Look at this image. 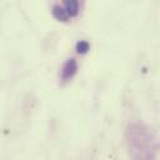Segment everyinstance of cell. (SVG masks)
Segmentation results:
<instances>
[{"label":"cell","instance_id":"obj_1","mask_svg":"<svg viewBox=\"0 0 160 160\" xmlns=\"http://www.w3.org/2000/svg\"><path fill=\"white\" fill-rule=\"evenodd\" d=\"M126 140L129 154L132 160H154L156 152V145L152 132L140 124H129L126 129Z\"/></svg>","mask_w":160,"mask_h":160},{"label":"cell","instance_id":"obj_2","mask_svg":"<svg viewBox=\"0 0 160 160\" xmlns=\"http://www.w3.org/2000/svg\"><path fill=\"white\" fill-rule=\"evenodd\" d=\"M78 71V62H76V59L75 58H70L68 59L61 69H60V81L61 82H68L69 80H71L75 74Z\"/></svg>","mask_w":160,"mask_h":160},{"label":"cell","instance_id":"obj_3","mask_svg":"<svg viewBox=\"0 0 160 160\" xmlns=\"http://www.w3.org/2000/svg\"><path fill=\"white\" fill-rule=\"evenodd\" d=\"M51 12H52L54 18H55L56 20H59V21H68L69 18H70V15H69L68 11L65 10V8L61 6V5H58V4L52 5Z\"/></svg>","mask_w":160,"mask_h":160},{"label":"cell","instance_id":"obj_4","mask_svg":"<svg viewBox=\"0 0 160 160\" xmlns=\"http://www.w3.org/2000/svg\"><path fill=\"white\" fill-rule=\"evenodd\" d=\"M64 8L70 16H76L79 12V2L76 0H65Z\"/></svg>","mask_w":160,"mask_h":160},{"label":"cell","instance_id":"obj_5","mask_svg":"<svg viewBox=\"0 0 160 160\" xmlns=\"http://www.w3.org/2000/svg\"><path fill=\"white\" fill-rule=\"evenodd\" d=\"M75 48H76V51L79 54H86L89 51V49H90V44L86 40H80V41L76 42Z\"/></svg>","mask_w":160,"mask_h":160}]
</instances>
